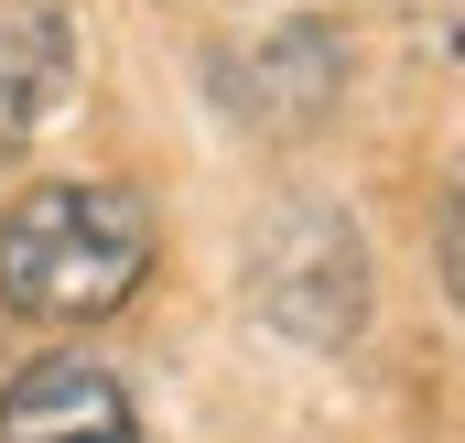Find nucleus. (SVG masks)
<instances>
[{
  "label": "nucleus",
  "instance_id": "obj_1",
  "mask_svg": "<svg viewBox=\"0 0 465 443\" xmlns=\"http://www.w3.org/2000/svg\"><path fill=\"white\" fill-rule=\"evenodd\" d=\"M152 195L119 173H54L0 217V303L33 325H98L152 281Z\"/></svg>",
  "mask_w": 465,
  "mask_h": 443
},
{
  "label": "nucleus",
  "instance_id": "obj_2",
  "mask_svg": "<svg viewBox=\"0 0 465 443\" xmlns=\"http://www.w3.org/2000/svg\"><path fill=\"white\" fill-rule=\"evenodd\" d=\"M249 303L303 346H347L368 314V260H357V227L336 206H271L249 227Z\"/></svg>",
  "mask_w": 465,
  "mask_h": 443
},
{
  "label": "nucleus",
  "instance_id": "obj_3",
  "mask_svg": "<svg viewBox=\"0 0 465 443\" xmlns=\"http://www.w3.org/2000/svg\"><path fill=\"white\" fill-rule=\"evenodd\" d=\"M206 76H217V109L249 119V130H314V119L347 98V33L336 22H314V11H292V22H260V33H238L206 54Z\"/></svg>",
  "mask_w": 465,
  "mask_h": 443
},
{
  "label": "nucleus",
  "instance_id": "obj_4",
  "mask_svg": "<svg viewBox=\"0 0 465 443\" xmlns=\"http://www.w3.org/2000/svg\"><path fill=\"white\" fill-rule=\"evenodd\" d=\"M65 87H76V11L65 0H0V173L65 109Z\"/></svg>",
  "mask_w": 465,
  "mask_h": 443
},
{
  "label": "nucleus",
  "instance_id": "obj_5",
  "mask_svg": "<svg viewBox=\"0 0 465 443\" xmlns=\"http://www.w3.org/2000/svg\"><path fill=\"white\" fill-rule=\"evenodd\" d=\"M130 433V389L98 357H33L0 389V443H119Z\"/></svg>",
  "mask_w": 465,
  "mask_h": 443
},
{
  "label": "nucleus",
  "instance_id": "obj_6",
  "mask_svg": "<svg viewBox=\"0 0 465 443\" xmlns=\"http://www.w3.org/2000/svg\"><path fill=\"white\" fill-rule=\"evenodd\" d=\"M444 292L465 303V162H455V184H444Z\"/></svg>",
  "mask_w": 465,
  "mask_h": 443
},
{
  "label": "nucleus",
  "instance_id": "obj_7",
  "mask_svg": "<svg viewBox=\"0 0 465 443\" xmlns=\"http://www.w3.org/2000/svg\"><path fill=\"white\" fill-rule=\"evenodd\" d=\"M119 443H141V433H119Z\"/></svg>",
  "mask_w": 465,
  "mask_h": 443
}]
</instances>
